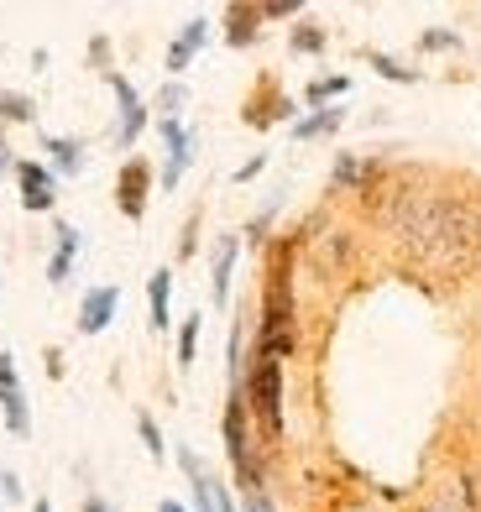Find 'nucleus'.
<instances>
[{
    "instance_id": "f257e3e1",
    "label": "nucleus",
    "mask_w": 481,
    "mask_h": 512,
    "mask_svg": "<svg viewBox=\"0 0 481 512\" xmlns=\"http://www.w3.org/2000/svg\"><path fill=\"white\" fill-rule=\"evenodd\" d=\"M382 225L393 230L398 246L424 272H466L481 256V225H476L471 189L450 194V189H424L419 183Z\"/></svg>"
},
{
    "instance_id": "f03ea898",
    "label": "nucleus",
    "mask_w": 481,
    "mask_h": 512,
    "mask_svg": "<svg viewBox=\"0 0 481 512\" xmlns=\"http://www.w3.org/2000/svg\"><path fill=\"white\" fill-rule=\"evenodd\" d=\"M293 236L272 251V267H262V314H257V356L288 361L299 351V298H293Z\"/></svg>"
},
{
    "instance_id": "7ed1b4c3",
    "label": "nucleus",
    "mask_w": 481,
    "mask_h": 512,
    "mask_svg": "<svg viewBox=\"0 0 481 512\" xmlns=\"http://www.w3.org/2000/svg\"><path fill=\"white\" fill-rule=\"evenodd\" d=\"M246 408H251L257 434H262V450L283 445V361L251 351V361H246Z\"/></svg>"
},
{
    "instance_id": "20e7f679",
    "label": "nucleus",
    "mask_w": 481,
    "mask_h": 512,
    "mask_svg": "<svg viewBox=\"0 0 481 512\" xmlns=\"http://www.w3.org/2000/svg\"><path fill=\"white\" fill-rule=\"evenodd\" d=\"M105 84H110V95H116V131H110V142H116L121 152H131L147 131V100L126 74H116V68H105Z\"/></svg>"
},
{
    "instance_id": "39448f33",
    "label": "nucleus",
    "mask_w": 481,
    "mask_h": 512,
    "mask_svg": "<svg viewBox=\"0 0 481 512\" xmlns=\"http://www.w3.org/2000/svg\"><path fill=\"white\" fill-rule=\"evenodd\" d=\"M0 424H6L11 439H32V403H27V387H21L11 351H0Z\"/></svg>"
},
{
    "instance_id": "423d86ee",
    "label": "nucleus",
    "mask_w": 481,
    "mask_h": 512,
    "mask_svg": "<svg viewBox=\"0 0 481 512\" xmlns=\"http://www.w3.org/2000/svg\"><path fill=\"white\" fill-rule=\"evenodd\" d=\"M16 199L27 215H53L58 209V173L48 162H16Z\"/></svg>"
},
{
    "instance_id": "0eeeda50",
    "label": "nucleus",
    "mask_w": 481,
    "mask_h": 512,
    "mask_svg": "<svg viewBox=\"0 0 481 512\" xmlns=\"http://www.w3.org/2000/svg\"><path fill=\"white\" fill-rule=\"evenodd\" d=\"M147 204H152V162L126 157L116 173V209L126 220H147Z\"/></svg>"
},
{
    "instance_id": "6e6552de",
    "label": "nucleus",
    "mask_w": 481,
    "mask_h": 512,
    "mask_svg": "<svg viewBox=\"0 0 481 512\" xmlns=\"http://www.w3.org/2000/svg\"><path fill=\"white\" fill-rule=\"evenodd\" d=\"M241 121L251 131H267V126H278V121H293V100L278 89V79H257V95H246Z\"/></svg>"
},
{
    "instance_id": "1a4fd4ad",
    "label": "nucleus",
    "mask_w": 481,
    "mask_h": 512,
    "mask_svg": "<svg viewBox=\"0 0 481 512\" xmlns=\"http://www.w3.org/2000/svg\"><path fill=\"white\" fill-rule=\"evenodd\" d=\"M157 136H163V147H168V162H163V189L173 194L183 173L194 168V131L183 126V121H157Z\"/></svg>"
},
{
    "instance_id": "9d476101",
    "label": "nucleus",
    "mask_w": 481,
    "mask_h": 512,
    "mask_svg": "<svg viewBox=\"0 0 481 512\" xmlns=\"http://www.w3.org/2000/svg\"><path fill=\"white\" fill-rule=\"evenodd\" d=\"M121 314V288L116 283H100V288H84L79 298V335H105Z\"/></svg>"
},
{
    "instance_id": "9b49d317",
    "label": "nucleus",
    "mask_w": 481,
    "mask_h": 512,
    "mask_svg": "<svg viewBox=\"0 0 481 512\" xmlns=\"http://www.w3.org/2000/svg\"><path fill=\"white\" fill-rule=\"evenodd\" d=\"M236 256H241V230H225V236H215V251H210V304H215V309L231 304Z\"/></svg>"
},
{
    "instance_id": "f8f14e48",
    "label": "nucleus",
    "mask_w": 481,
    "mask_h": 512,
    "mask_svg": "<svg viewBox=\"0 0 481 512\" xmlns=\"http://www.w3.org/2000/svg\"><path fill=\"white\" fill-rule=\"evenodd\" d=\"M210 16H194V21H183V32L168 42V58H163V68H168V79H183V68H189L204 48H210Z\"/></svg>"
},
{
    "instance_id": "ddd939ff",
    "label": "nucleus",
    "mask_w": 481,
    "mask_h": 512,
    "mask_svg": "<svg viewBox=\"0 0 481 512\" xmlns=\"http://www.w3.org/2000/svg\"><path fill=\"white\" fill-rule=\"evenodd\" d=\"M79 246H84L79 225H68V220H53V256H48V283H53V288H63L68 277H74Z\"/></svg>"
},
{
    "instance_id": "4468645a",
    "label": "nucleus",
    "mask_w": 481,
    "mask_h": 512,
    "mask_svg": "<svg viewBox=\"0 0 481 512\" xmlns=\"http://www.w3.org/2000/svg\"><path fill=\"white\" fill-rule=\"evenodd\" d=\"M42 152H48V168L58 173V183H63V178H79L84 162H89L79 136H42Z\"/></svg>"
},
{
    "instance_id": "2eb2a0df",
    "label": "nucleus",
    "mask_w": 481,
    "mask_h": 512,
    "mask_svg": "<svg viewBox=\"0 0 481 512\" xmlns=\"http://www.w3.org/2000/svg\"><path fill=\"white\" fill-rule=\"evenodd\" d=\"M168 309H173V267H157V272L147 277V324H152L157 335L173 324Z\"/></svg>"
},
{
    "instance_id": "dca6fc26",
    "label": "nucleus",
    "mask_w": 481,
    "mask_h": 512,
    "mask_svg": "<svg viewBox=\"0 0 481 512\" xmlns=\"http://www.w3.org/2000/svg\"><path fill=\"white\" fill-rule=\"evenodd\" d=\"M262 6H225V42L231 48H251L262 37Z\"/></svg>"
},
{
    "instance_id": "f3484780",
    "label": "nucleus",
    "mask_w": 481,
    "mask_h": 512,
    "mask_svg": "<svg viewBox=\"0 0 481 512\" xmlns=\"http://www.w3.org/2000/svg\"><path fill=\"white\" fill-rule=\"evenodd\" d=\"M340 126H346V110L340 105H325V110H309L293 121V142H325V136H335Z\"/></svg>"
},
{
    "instance_id": "a211bd4d",
    "label": "nucleus",
    "mask_w": 481,
    "mask_h": 512,
    "mask_svg": "<svg viewBox=\"0 0 481 512\" xmlns=\"http://www.w3.org/2000/svg\"><path fill=\"white\" fill-rule=\"evenodd\" d=\"M366 173H372V162H366V157H356V152H340L335 157V168H330V189L335 194H361V183H366Z\"/></svg>"
},
{
    "instance_id": "6ab92c4d",
    "label": "nucleus",
    "mask_w": 481,
    "mask_h": 512,
    "mask_svg": "<svg viewBox=\"0 0 481 512\" xmlns=\"http://www.w3.org/2000/svg\"><path fill=\"white\" fill-rule=\"evenodd\" d=\"M288 48H293V53H299V58H319V53H325V48H330V32H325V27H319V21H309V16H299V21H293V32H288Z\"/></svg>"
},
{
    "instance_id": "aec40b11",
    "label": "nucleus",
    "mask_w": 481,
    "mask_h": 512,
    "mask_svg": "<svg viewBox=\"0 0 481 512\" xmlns=\"http://www.w3.org/2000/svg\"><path fill=\"white\" fill-rule=\"evenodd\" d=\"M37 121V100L21 89H0V126H32Z\"/></svg>"
},
{
    "instance_id": "412c9836",
    "label": "nucleus",
    "mask_w": 481,
    "mask_h": 512,
    "mask_svg": "<svg viewBox=\"0 0 481 512\" xmlns=\"http://www.w3.org/2000/svg\"><path fill=\"white\" fill-rule=\"evenodd\" d=\"M340 95H351V74H325V79H314V84L304 89V105H309V110H325V105H335Z\"/></svg>"
},
{
    "instance_id": "4be33fe9",
    "label": "nucleus",
    "mask_w": 481,
    "mask_h": 512,
    "mask_svg": "<svg viewBox=\"0 0 481 512\" xmlns=\"http://www.w3.org/2000/svg\"><path fill=\"white\" fill-rule=\"evenodd\" d=\"M189 105V84L183 79H168L163 89H157V100H152V110H157V121H178V110Z\"/></svg>"
},
{
    "instance_id": "5701e85b",
    "label": "nucleus",
    "mask_w": 481,
    "mask_h": 512,
    "mask_svg": "<svg viewBox=\"0 0 481 512\" xmlns=\"http://www.w3.org/2000/svg\"><path fill=\"white\" fill-rule=\"evenodd\" d=\"M199 330H204V319L199 314H183V330H178V366L189 371L194 356H199Z\"/></svg>"
},
{
    "instance_id": "b1692460",
    "label": "nucleus",
    "mask_w": 481,
    "mask_h": 512,
    "mask_svg": "<svg viewBox=\"0 0 481 512\" xmlns=\"http://www.w3.org/2000/svg\"><path fill=\"white\" fill-rule=\"evenodd\" d=\"M366 63H372V68H377L382 79H393V84H419V68L398 63L393 53H366Z\"/></svg>"
},
{
    "instance_id": "393cba45",
    "label": "nucleus",
    "mask_w": 481,
    "mask_h": 512,
    "mask_svg": "<svg viewBox=\"0 0 481 512\" xmlns=\"http://www.w3.org/2000/svg\"><path fill=\"white\" fill-rule=\"evenodd\" d=\"M136 434H142V445H147L152 460H168V439H163V429H157V418H152L147 408L136 413Z\"/></svg>"
},
{
    "instance_id": "a878e982",
    "label": "nucleus",
    "mask_w": 481,
    "mask_h": 512,
    "mask_svg": "<svg viewBox=\"0 0 481 512\" xmlns=\"http://www.w3.org/2000/svg\"><path fill=\"white\" fill-rule=\"evenodd\" d=\"M199 220H204V209H194V215L183 220V230H178V262H189V256L199 251Z\"/></svg>"
},
{
    "instance_id": "bb28decb",
    "label": "nucleus",
    "mask_w": 481,
    "mask_h": 512,
    "mask_svg": "<svg viewBox=\"0 0 481 512\" xmlns=\"http://www.w3.org/2000/svg\"><path fill=\"white\" fill-rule=\"evenodd\" d=\"M455 48H461V37H455V32H424L419 37V53H455Z\"/></svg>"
},
{
    "instance_id": "cd10ccee",
    "label": "nucleus",
    "mask_w": 481,
    "mask_h": 512,
    "mask_svg": "<svg viewBox=\"0 0 481 512\" xmlns=\"http://www.w3.org/2000/svg\"><path fill=\"white\" fill-rule=\"evenodd\" d=\"M267 168V152H257V157H251V162H241V168L231 173V183H251V178H257Z\"/></svg>"
},
{
    "instance_id": "c85d7f7f",
    "label": "nucleus",
    "mask_w": 481,
    "mask_h": 512,
    "mask_svg": "<svg viewBox=\"0 0 481 512\" xmlns=\"http://www.w3.org/2000/svg\"><path fill=\"white\" fill-rule=\"evenodd\" d=\"M267 21H299V6H288V0H272V6H262Z\"/></svg>"
},
{
    "instance_id": "c756f323",
    "label": "nucleus",
    "mask_w": 481,
    "mask_h": 512,
    "mask_svg": "<svg viewBox=\"0 0 481 512\" xmlns=\"http://www.w3.org/2000/svg\"><path fill=\"white\" fill-rule=\"evenodd\" d=\"M0 497H6V502L27 497V492H21V476H16V471H0Z\"/></svg>"
},
{
    "instance_id": "7c9ffc66",
    "label": "nucleus",
    "mask_w": 481,
    "mask_h": 512,
    "mask_svg": "<svg viewBox=\"0 0 481 512\" xmlns=\"http://www.w3.org/2000/svg\"><path fill=\"white\" fill-rule=\"evenodd\" d=\"M215 512H241V507H236V497L225 492V481H215Z\"/></svg>"
},
{
    "instance_id": "2f4dec72",
    "label": "nucleus",
    "mask_w": 481,
    "mask_h": 512,
    "mask_svg": "<svg viewBox=\"0 0 481 512\" xmlns=\"http://www.w3.org/2000/svg\"><path fill=\"white\" fill-rule=\"evenodd\" d=\"M79 512H116V507H110V502H105L100 492H89V497L79 502Z\"/></svg>"
},
{
    "instance_id": "473e14b6",
    "label": "nucleus",
    "mask_w": 481,
    "mask_h": 512,
    "mask_svg": "<svg viewBox=\"0 0 481 512\" xmlns=\"http://www.w3.org/2000/svg\"><path fill=\"white\" fill-rule=\"evenodd\" d=\"M246 512H272V497H267V492H251V497H246Z\"/></svg>"
},
{
    "instance_id": "72a5a7b5",
    "label": "nucleus",
    "mask_w": 481,
    "mask_h": 512,
    "mask_svg": "<svg viewBox=\"0 0 481 512\" xmlns=\"http://www.w3.org/2000/svg\"><path fill=\"white\" fill-rule=\"evenodd\" d=\"M16 168V157H11V142H6V126H0V173Z\"/></svg>"
},
{
    "instance_id": "f704fd0d",
    "label": "nucleus",
    "mask_w": 481,
    "mask_h": 512,
    "mask_svg": "<svg viewBox=\"0 0 481 512\" xmlns=\"http://www.w3.org/2000/svg\"><path fill=\"white\" fill-rule=\"evenodd\" d=\"M89 58H95V63L105 68V58H110V42H105V37H95V42H89Z\"/></svg>"
},
{
    "instance_id": "c9c22d12",
    "label": "nucleus",
    "mask_w": 481,
    "mask_h": 512,
    "mask_svg": "<svg viewBox=\"0 0 481 512\" xmlns=\"http://www.w3.org/2000/svg\"><path fill=\"white\" fill-rule=\"evenodd\" d=\"M157 512H189V507H183V502H173V497H163V502H157Z\"/></svg>"
},
{
    "instance_id": "e433bc0d",
    "label": "nucleus",
    "mask_w": 481,
    "mask_h": 512,
    "mask_svg": "<svg viewBox=\"0 0 481 512\" xmlns=\"http://www.w3.org/2000/svg\"><path fill=\"white\" fill-rule=\"evenodd\" d=\"M32 512H53V502H48V497H37V502H32Z\"/></svg>"
}]
</instances>
